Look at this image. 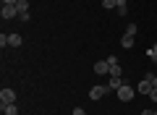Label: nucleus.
<instances>
[{"label":"nucleus","instance_id":"1","mask_svg":"<svg viewBox=\"0 0 157 115\" xmlns=\"http://www.w3.org/2000/svg\"><path fill=\"white\" fill-rule=\"evenodd\" d=\"M134 94H136V89L128 86V84H123V86L118 89V99H121V102H131V99H134Z\"/></svg>","mask_w":157,"mask_h":115},{"label":"nucleus","instance_id":"2","mask_svg":"<svg viewBox=\"0 0 157 115\" xmlns=\"http://www.w3.org/2000/svg\"><path fill=\"white\" fill-rule=\"evenodd\" d=\"M16 102V92H13V89H3V92H0V107H3V105H13Z\"/></svg>","mask_w":157,"mask_h":115},{"label":"nucleus","instance_id":"3","mask_svg":"<svg viewBox=\"0 0 157 115\" xmlns=\"http://www.w3.org/2000/svg\"><path fill=\"white\" fill-rule=\"evenodd\" d=\"M94 73H97V76L110 73V63H107V60H97V63H94Z\"/></svg>","mask_w":157,"mask_h":115},{"label":"nucleus","instance_id":"4","mask_svg":"<svg viewBox=\"0 0 157 115\" xmlns=\"http://www.w3.org/2000/svg\"><path fill=\"white\" fill-rule=\"evenodd\" d=\"M0 16L6 18H18V11H16V6H3V11H0Z\"/></svg>","mask_w":157,"mask_h":115},{"label":"nucleus","instance_id":"5","mask_svg":"<svg viewBox=\"0 0 157 115\" xmlns=\"http://www.w3.org/2000/svg\"><path fill=\"white\" fill-rule=\"evenodd\" d=\"M152 89H155V86H152L149 76H144V79H141V81H139V86H136V92H141V94H149Z\"/></svg>","mask_w":157,"mask_h":115},{"label":"nucleus","instance_id":"6","mask_svg":"<svg viewBox=\"0 0 157 115\" xmlns=\"http://www.w3.org/2000/svg\"><path fill=\"white\" fill-rule=\"evenodd\" d=\"M107 92H110V89H107V86H92L89 97H92V99H102V97H105Z\"/></svg>","mask_w":157,"mask_h":115},{"label":"nucleus","instance_id":"7","mask_svg":"<svg viewBox=\"0 0 157 115\" xmlns=\"http://www.w3.org/2000/svg\"><path fill=\"white\" fill-rule=\"evenodd\" d=\"M16 11H18V18L26 16V13H29V0H18V3H16Z\"/></svg>","mask_w":157,"mask_h":115},{"label":"nucleus","instance_id":"8","mask_svg":"<svg viewBox=\"0 0 157 115\" xmlns=\"http://www.w3.org/2000/svg\"><path fill=\"white\" fill-rule=\"evenodd\" d=\"M8 47H21V34H8Z\"/></svg>","mask_w":157,"mask_h":115},{"label":"nucleus","instance_id":"9","mask_svg":"<svg viewBox=\"0 0 157 115\" xmlns=\"http://www.w3.org/2000/svg\"><path fill=\"white\" fill-rule=\"evenodd\" d=\"M121 47H123V50H131V47H134V37H131V34L121 37Z\"/></svg>","mask_w":157,"mask_h":115},{"label":"nucleus","instance_id":"10","mask_svg":"<svg viewBox=\"0 0 157 115\" xmlns=\"http://www.w3.org/2000/svg\"><path fill=\"white\" fill-rule=\"evenodd\" d=\"M3 115H18V107L16 105H3Z\"/></svg>","mask_w":157,"mask_h":115},{"label":"nucleus","instance_id":"11","mask_svg":"<svg viewBox=\"0 0 157 115\" xmlns=\"http://www.w3.org/2000/svg\"><path fill=\"white\" fill-rule=\"evenodd\" d=\"M121 73H123V68L118 66V63H115V66H110V79H121Z\"/></svg>","mask_w":157,"mask_h":115},{"label":"nucleus","instance_id":"12","mask_svg":"<svg viewBox=\"0 0 157 115\" xmlns=\"http://www.w3.org/2000/svg\"><path fill=\"white\" fill-rule=\"evenodd\" d=\"M147 58H149L152 63H157V44H152V47L147 50Z\"/></svg>","mask_w":157,"mask_h":115},{"label":"nucleus","instance_id":"13","mask_svg":"<svg viewBox=\"0 0 157 115\" xmlns=\"http://www.w3.org/2000/svg\"><path fill=\"white\" fill-rule=\"evenodd\" d=\"M118 13H121V16H126V13H128V6H126V0H118V8H115Z\"/></svg>","mask_w":157,"mask_h":115},{"label":"nucleus","instance_id":"14","mask_svg":"<svg viewBox=\"0 0 157 115\" xmlns=\"http://www.w3.org/2000/svg\"><path fill=\"white\" fill-rule=\"evenodd\" d=\"M102 8L105 11H113V8H118V0H102Z\"/></svg>","mask_w":157,"mask_h":115},{"label":"nucleus","instance_id":"15","mask_svg":"<svg viewBox=\"0 0 157 115\" xmlns=\"http://www.w3.org/2000/svg\"><path fill=\"white\" fill-rule=\"evenodd\" d=\"M121 86H123V81H121V79H110V84H107V89H115V92H118Z\"/></svg>","mask_w":157,"mask_h":115},{"label":"nucleus","instance_id":"16","mask_svg":"<svg viewBox=\"0 0 157 115\" xmlns=\"http://www.w3.org/2000/svg\"><path fill=\"white\" fill-rule=\"evenodd\" d=\"M136 32H139V26H136V24H128V29H126V34H131V37H134Z\"/></svg>","mask_w":157,"mask_h":115},{"label":"nucleus","instance_id":"17","mask_svg":"<svg viewBox=\"0 0 157 115\" xmlns=\"http://www.w3.org/2000/svg\"><path fill=\"white\" fill-rule=\"evenodd\" d=\"M6 44H8V34H0V47L6 50Z\"/></svg>","mask_w":157,"mask_h":115},{"label":"nucleus","instance_id":"18","mask_svg":"<svg viewBox=\"0 0 157 115\" xmlns=\"http://www.w3.org/2000/svg\"><path fill=\"white\" fill-rule=\"evenodd\" d=\"M147 76H149V81H152V86L157 89V73H147Z\"/></svg>","mask_w":157,"mask_h":115},{"label":"nucleus","instance_id":"19","mask_svg":"<svg viewBox=\"0 0 157 115\" xmlns=\"http://www.w3.org/2000/svg\"><path fill=\"white\" fill-rule=\"evenodd\" d=\"M149 99H152V102H157V89H152V92H149Z\"/></svg>","mask_w":157,"mask_h":115},{"label":"nucleus","instance_id":"20","mask_svg":"<svg viewBox=\"0 0 157 115\" xmlns=\"http://www.w3.org/2000/svg\"><path fill=\"white\" fill-rule=\"evenodd\" d=\"M71 115H86V113H84V110H81V107H76V110H73Z\"/></svg>","mask_w":157,"mask_h":115},{"label":"nucleus","instance_id":"21","mask_svg":"<svg viewBox=\"0 0 157 115\" xmlns=\"http://www.w3.org/2000/svg\"><path fill=\"white\" fill-rule=\"evenodd\" d=\"M18 0H3V6H16Z\"/></svg>","mask_w":157,"mask_h":115},{"label":"nucleus","instance_id":"22","mask_svg":"<svg viewBox=\"0 0 157 115\" xmlns=\"http://www.w3.org/2000/svg\"><path fill=\"white\" fill-rule=\"evenodd\" d=\"M141 115H155V113H152V110H141Z\"/></svg>","mask_w":157,"mask_h":115},{"label":"nucleus","instance_id":"23","mask_svg":"<svg viewBox=\"0 0 157 115\" xmlns=\"http://www.w3.org/2000/svg\"><path fill=\"white\" fill-rule=\"evenodd\" d=\"M155 115H157V110H155Z\"/></svg>","mask_w":157,"mask_h":115}]
</instances>
